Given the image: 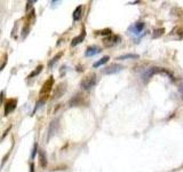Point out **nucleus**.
<instances>
[{"instance_id":"nucleus-1","label":"nucleus","mask_w":183,"mask_h":172,"mask_svg":"<svg viewBox=\"0 0 183 172\" xmlns=\"http://www.w3.org/2000/svg\"><path fill=\"white\" fill-rule=\"evenodd\" d=\"M97 83V77H96V75L95 73H90L88 75L87 77H85L83 80H81V83H80V87L85 91H89V89H92L94 87L95 85Z\"/></svg>"},{"instance_id":"nucleus-2","label":"nucleus","mask_w":183,"mask_h":172,"mask_svg":"<svg viewBox=\"0 0 183 172\" xmlns=\"http://www.w3.org/2000/svg\"><path fill=\"white\" fill-rule=\"evenodd\" d=\"M54 78L53 77H49V78L44 83V85H42L41 89H40V93H39V95L41 96V99L44 98V99H46L47 96H49V94H51V92H52V89H53V85H54Z\"/></svg>"},{"instance_id":"nucleus-3","label":"nucleus","mask_w":183,"mask_h":172,"mask_svg":"<svg viewBox=\"0 0 183 172\" xmlns=\"http://www.w3.org/2000/svg\"><path fill=\"white\" fill-rule=\"evenodd\" d=\"M162 70L164 69H160V68H156V67H152V68H149L146 69L144 73H142V80L144 82V83H146L149 79L151 78L152 76H155L156 73H162Z\"/></svg>"},{"instance_id":"nucleus-4","label":"nucleus","mask_w":183,"mask_h":172,"mask_svg":"<svg viewBox=\"0 0 183 172\" xmlns=\"http://www.w3.org/2000/svg\"><path fill=\"white\" fill-rule=\"evenodd\" d=\"M123 66L121 64H118V63H113V64H111L109 67H106V68L103 70V73L104 75H115V73H120L121 70H123Z\"/></svg>"},{"instance_id":"nucleus-5","label":"nucleus","mask_w":183,"mask_h":172,"mask_svg":"<svg viewBox=\"0 0 183 172\" xmlns=\"http://www.w3.org/2000/svg\"><path fill=\"white\" fill-rule=\"evenodd\" d=\"M16 104H17V100L16 99H9V100H7V101H6L5 116H8L11 113H13V111L16 109Z\"/></svg>"},{"instance_id":"nucleus-6","label":"nucleus","mask_w":183,"mask_h":172,"mask_svg":"<svg viewBox=\"0 0 183 172\" xmlns=\"http://www.w3.org/2000/svg\"><path fill=\"white\" fill-rule=\"evenodd\" d=\"M64 92H65V84H60L57 86V89H55V92H54V95H53V99L56 100L58 99L60 96H62L63 94H64Z\"/></svg>"},{"instance_id":"nucleus-7","label":"nucleus","mask_w":183,"mask_h":172,"mask_svg":"<svg viewBox=\"0 0 183 172\" xmlns=\"http://www.w3.org/2000/svg\"><path fill=\"white\" fill-rule=\"evenodd\" d=\"M101 52V48L97 46H89L87 49H86V52H85V55L86 56H93L95 54H99Z\"/></svg>"},{"instance_id":"nucleus-8","label":"nucleus","mask_w":183,"mask_h":172,"mask_svg":"<svg viewBox=\"0 0 183 172\" xmlns=\"http://www.w3.org/2000/svg\"><path fill=\"white\" fill-rule=\"evenodd\" d=\"M143 29H144V23H143V22H137V23H135L133 26H131V29H129V30L133 31V33L139 35Z\"/></svg>"},{"instance_id":"nucleus-9","label":"nucleus","mask_w":183,"mask_h":172,"mask_svg":"<svg viewBox=\"0 0 183 172\" xmlns=\"http://www.w3.org/2000/svg\"><path fill=\"white\" fill-rule=\"evenodd\" d=\"M118 42H120V37L119 36H109L108 38L104 39V44L106 46H110V45H113V44H117Z\"/></svg>"},{"instance_id":"nucleus-10","label":"nucleus","mask_w":183,"mask_h":172,"mask_svg":"<svg viewBox=\"0 0 183 172\" xmlns=\"http://www.w3.org/2000/svg\"><path fill=\"white\" fill-rule=\"evenodd\" d=\"M58 120H53L52 123H51V126H49V131H48V139H51V137L54 136V133H55V131H56V129H57L58 126Z\"/></svg>"},{"instance_id":"nucleus-11","label":"nucleus","mask_w":183,"mask_h":172,"mask_svg":"<svg viewBox=\"0 0 183 172\" xmlns=\"http://www.w3.org/2000/svg\"><path fill=\"white\" fill-rule=\"evenodd\" d=\"M39 161H40V165L42 167H47V156H46V151L45 150L39 151Z\"/></svg>"},{"instance_id":"nucleus-12","label":"nucleus","mask_w":183,"mask_h":172,"mask_svg":"<svg viewBox=\"0 0 183 172\" xmlns=\"http://www.w3.org/2000/svg\"><path fill=\"white\" fill-rule=\"evenodd\" d=\"M85 36H86V33H85V31L83 30V32H81V35H80V36L76 37V38H73L72 42H71V45H72V46H77L78 44L83 42V40L85 39Z\"/></svg>"},{"instance_id":"nucleus-13","label":"nucleus","mask_w":183,"mask_h":172,"mask_svg":"<svg viewBox=\"0 0 183 172\" xmlns=\"http://www.w3.org/2000/svg\"><path fill=\"white\" fill-rule=\"evenodd\" d=\"M81 12H83V6H78L73 12V21H79L81 19Z\"/></svg>"},{"instance_id":"nucleus-14","label":"nucleus","mask_w":183,"mask_h":172,"mask_svg":"<svg viewBox=\"0 0 183 172\" xmlns=\"http://www.w3.org/2000/svg\"><path fill=\"white\" fill-rule=\"evenodd\" d=\"M80 102H81V96L80 95H76V96H73L72 99L69 101V106L70 107H77V106H79Z\"/></svg>"},{"instance_id":"nucleus-15","label":"nucleus","mask_w":183,"mask_h":172,"mask_svg":"<svg viewBox=\"0 0 183 172\" xmlns=\"http://www.w3.org/2000/svg\"><path fill=\"white\" fill-rule=\"evenodd\" d=\"M109 60H110V57L108 56V55H106V56H103L102 59H100L99 61H96V62L93 64V67H94V68H99V67H101V66L105 64Z\"/></svg>"},{"instance_id":"nucleus-16","label":"nucleus","mask_w":183,"mask_h":172,"mask_svg":"<svg viewBox=\"0 0 183 172\" xmlns=\"http://www.w3.org/2000/svg\"><path fill=\"white\" fill-rule=\"evenodd\" d=\"M62 55H63V52L57 53V54H56V55H55V56L53 57L52 60L48 62V68H52L53 66H54V64H55V63L58 61V59H61V57H62Z\"/></svg>"},{"instance_id":"nucleus-17","label":"nucleus","mask_w":183,"mask_h":172,"mask_svg":"<svg viewBox=\"0 0 183 172\" xmlns=\"http://www.w3.org/2000/svg\"><path fill=\"white\" fill-rule=\"evenodd\" d=\"M165 33V29L164 28H159V29H156L153 33H152V38L155 39V38H159V37H162V35Z\"/></svg>"},{"instance_id":"nucleus-18","label":"nucleus","mask_w":183,"mask_h":172,"mask_svg":"<svg viewBox=\"0 0 183 172\" xmlns=\"http://www.w3.org/2000/svg\"><path fill=\"white\" fill-rule=\"evenodd\" d=\"M128 59H139L137 54H124L117 57V60H128Z\"/></svg>"},{"instance_id":"nucleus-19","label":"nucleus","mask_w":183,"mask_h":172,"mask_svg":"<svg viewBox=\"0 0 183 172\" xmlns=\"http://www.w3.org/2000/svg\"><path fill=\"white\" fill-rule=\"evenodd\" d=\"M42 69H44V67H42V66H38V67L36 68V70H34V71H32V73L29 75V77H28V78H32V77H36V76H38L39 73H41Z\"/></svg>"},{"instance_id":"nucleus-20","label":"nucleus","mask_w":183,"mask_h":172,"mask_svg":"<svg viewBox=\"0 0 183 172\" xmlns=\"http://www.w3.org/2000/svg\"><path fill=\"white\" fill-rule=\"evenodd\" d=\"M111 30L110 29H104V30H101V31H96V33H99V35H103V36H111Z\"/></svg>"},{"instance_id":"nucleus-21","label":"nucleus","mask_w":183,"mask_h":172,"mask_svg":"<svg viewBox=\"0 0 183 172\" xmlns=\"http://www.w3.org/2000/svg\"><path fill=\"white\" fill-rule=\"evenodd\" d=\"M37 150H38V143L36 142V143H34V146H33V148H32V153H31V158H32V160L36 157Z\"/></svg>"},{"instance_id":"nucleus-22","label":"nucleus","mask_w":183,"mask_h":172,"mask_svg":"<svg viewBox=\"0 0 183 172\" xmlns=\"http://www.w3.org/2000/svg\"><path fill=\"white\" fill-rule=\"evenodd\" d=\"M34 2H36V0H30V1H28V2H26V11H29V9L32 7V4H34Z\"/></svg>"},{"instance_id":"nucleus-23","label":"nucleus","mask_w":183,"mask_h":172,"mask_svg":"<svg viewBox=\"0 0 183 172\" xmlns=\"http://www.w3.org/2000/svg\"><path fill=\"white\" fill-rule=\"evenodd\" d=\"M178 93L181 95V99L183 100V84H181V85L178 86Z\"/></svg>"},{"instance_id":"nucleus-24","label":"nucleus","mask_w":183,"mask_h":172,"mask_svg":"<svg viewBox=\"0 0 183 172\" xmlns=\"http://www.w3.org/2000/svg\"><path fill=\"white\" fill-rule=\"evenodd\" d=\"M11 126H9V127H8V129H7V130H6L5 132H4V134H2V137H1V139H4V138H5V137L7 136V134H8V132L11 131Z\"/></svg>"},{"instance_id":"nucleus-25","label":"nucleus","mask_w":183,"mask_h":172,"mask_svg":"<svg viewBox=\"0 0 183 172\" xmlns=\"http://www.w3.org/2000/svg\"><path fill=\"white\" fill-rule=\"evenodd\" d=\"M6 64H7V59H6V60H5V62H4V63H2V64H1V66H0V71H1V70H2V69H4V68H5V67H6Z\"/></svg>"},{"instance_id":"nucleus-26","label":"nucleus","mask_w":183,"mask_h":172,"mask_svg":"<svg viewBox=\"0 0 183 172\" xmlns=\"http://www.w3.org/2000/svg\"><path fill=\"white\" fill-rule=\"evenodd\" d=\"M30 172H34V164L33 163L30 164Z\"/></svg>"}]
</instances>
